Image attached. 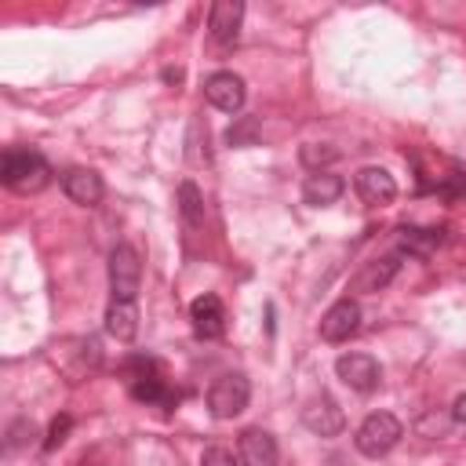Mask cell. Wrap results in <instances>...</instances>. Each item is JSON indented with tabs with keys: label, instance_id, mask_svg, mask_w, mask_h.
<instances>
[{
	"label": "cell",
	"instance_id": "cell-1",
	"mask_svg": "<svg viewBox=\"0 0 466 466\" xmlns=\"http://www.w3.org/2000/svg\"><path fill=\"white\" fill-rule=\"evenodd\" d=\"M0 178H4V186L15 189V193H40V189L51 182V167H47V160H44L36 149H18V146H11V149L4 153Z\"/></svg>",
	"mask_w": 466,
	"mask_h": 466
},
{
	"label": "cell",
	"instance_id": "cell-2",
	"mask_svg": "<svg viewBox=\"0 0 466 466\" xmlns=\"http://www.w3.org/2000/svg\"><path fill=\"white\" fill-rule=\"evenodd\" d=\"M400 437H404V426L397 422V415H390V411H371V415L357 426L353 444H357V451H360V455L379 459V455L393 451Z\"/></svg>",
	"mask_w": 466,
	"mask_h": 466
},
{
	"label": "cell",
	"instance_id": "cell-3",
	"mask_svg": "<svg viewBox=\"0 0 466 466\" xmlns=\"http://www.w3.org/2000/svg\"><path fill=\"white\" fill-rule=\"evenodd\" d=\"M138 284H142V262H138V251H135L131 244H116L113 255H109V288H113V299H120V302H135Z\"/></svg>",
	"mask_w": 466,
	"mask_h": 466
},
{
	"label": "cell",
	"instance_id": "cell-4",
	"mask_svg": "<svg viewBox=\"0 0 466 466\" xmlns=\"http://www.w3.org/2000/svg\"><path fill=\"white\" fill-rule=\"evenodd\" d=\"M248 397H251V386L240 371H229V375H218L208 390V408L215 419H233L248 408Z\"/></svg>",
	"mask_w": 466,
	"mask_h": 466
},
{
	"label": "cell",
	"instance_id": "cell-5",
	"mask_svg": "<svg viewBox=\"0 0 466 466\" xmlns=\"http://www.w3.org/2000/svg\"><path fill=\"white\" fill-rule=\"evenodd\" d=\"M335 371H339V379H342L350 390H357V393H371V390L379 386V379H382L379 360L368 357V353H342V357L335 360Z\"/></svg>",
	"mask_w": 466,
	"mask_h": 466
},
{
	"label": "cell",
	"instance_id": "cell-6",
	"mask_svg": "<svg viewBox=\"0 0 466 466\" xmlns=\"http://www.w3.org/2000/svg\"><path fill=\"white\" fill-rule=\"evenodd\" d=\"M357 328H360V306L353 299H339L320 317V339L324 342H346L350 335H357Z\"/></svg>",
	"mask_w": 466,
	"mask_h": 466
},
{
	"label": "cell",
	"instance_id": "cell-7",
	"mask_svg": "<svg viewBox=\"0 0 466 466\" xmlns=\"http://www.w3.org/2000/svg\"><path fill=\"white\" fill-rule=\"evenodd\" d=\"M62 189H66V197H69L73 204H84V208H95V204L106 197V182H102V175L91 171V167H69V171L62 175Z\"/></svg>",
	"mask_w": 466,
	"mask_h": 466
},
{
	"label": "cell",
	"instance_id": "cell-8",
	"mask_svg": "<svg viewBox=\"0 0 466 466\" xmlns=\"http://www.w3.org/2000/svg\"><path fill=\"white\" fill-rule=\"evenodd\" d=\"M302 422H306V430L317 433V437H335V433H342V426H346L342 408H339L328 393H320V397H313V400L306 404Z\"/></svg>",
	"mask_w": 466,
	"mask_h": 466
},
{
	"label": "cell",
	"instance_id": "cell-9",
	"mask_svg": "<svg viewBox=\"0 0 466 466\" xmlns=\"http://www.w3.org/2000/svg\"><path fill=\"white\" fill-rule=\"evenodd\" d=\"M204 95H208V102L215 106V109H222V113H237L240 106H244V80L237 76V73H211L208 80H204Z\"/></svg>",
	"mask_w": 466,
	"mask_h": 466
},
{
	"label": "cell",
	"instance_id": "cell-10",
	"mask_svg": "<svg viewBox=\"0 0 466 466\" xmlns=\"http://www.w3.org/2000/svg\"><path fill=\"white\" fill-rule=\"evenodd\" d=\"M353 186H357V197L364 204H371V208H386L397 197V182L382 167H360L357 178H353Z\"/></svg>",
	"mask_w": 466,
	"mask_h": 466
},
{
	"label": "cell",
	"instance_id": "cell-11",
	"mask_svg": "<svg viewBox=\"0 0 466 466\" xmlns=\"http://www.w3.org/2000/svg\"><path fill=\"white\" fill-rule=\"evenodd\" d=\"M189 320H193V331L200 339H218L226 331V309H222V299L218 295H197L193 306H189Z\"/></svg>",
	"mask_w": 466,
	"mask_h": 466
},
{
	"label": "cell",
	"instance_id": "cell-12",
	"mask_svg": "<svg viewBox=\"0 0 466 466\" xmlns=\"http://www.w3.org/2000/svg\"><path fill=\"white\" fill-rule=\"evenodd\" d=\"M240 18H244V4L240 0H215L211 15H208V29L218 44H233L240 33Z\"/></svg>",
	"mask_w": 466,
	"mask_h": 466
},
{
	"label": "cell",
	"instance_id": "cell-13",
	"mask_svg": "<svg viewBox=\"0 0 466 466\" xmlns=\"http://www.w3.org/2000/svg\"><path fill=\"white\" fill-rule=\"evenodd\" d=\"M240 459L244 466H277V441L273 433L251 426L240 433Z\"/></svg>",
	"mask_w": 466,
	"mask_h": 466
},
{
	"label": "cell",
	"instance_id": "cell-14",
	"mask_svg": "<svg viewBox=\"0 0 466 466\" xmlns=\"http://www.w3.org/2000/svg\"><path fill=\"white\" fill-rule=\"evenodd\" d=\"M342 189H346V182H342L339 175H331V171H313V175L302 182V200L313 204V208H328V204H335V200L342 197Z\"/></svg>",
	"mask_w": 466,
	"mask_h": 466
},
{
	"label": "cell",
	"instance_id": "cell-15",
	"mask_svg": "<svg viewBox=\"0 0 466 466\" xmlns=\"http://www.w3.org/2000/svg\"><path fill=\"white\" fill-rule=\"evenodd\" d=\"M397 269H400V262H397V255H386V258H375V262H368L357 277H353V291H382L393 277H397Z\"/></svg>",
	"mask_w": 466,
	"mask_h": 466
},
{
	"label": "cell",
	"instance_id": "cell-16",
	"mask_svg": "<svg viewBox=\"0 0 466 466\" xmlns=\"http://www.w3.org/2000/svg\"><path fill=\"white\" fill-rule=\"evenodd\" d=\"M106 331L113 339H120V342H131L138 335V309H135V302L113 299L109 309H106Z\"/></svg>",
	"mask_w": 466,
	"mask_h": 466
},
{
	"label": "cell",
	"instance_id": "cell-17",
	"mask_svg": "<svg viewBox=\"0 0 466 466\" xmlns=\"http://www.w3.org/2000/svg\"><path fill=\"white\" fill-rule=\"evenodd\" d=\"M441 240H444V229H437V226H404L400 229V248L419 258L433 255L441 248Z\"/></svg>",
	"mask_w": 466,
	"mask_h": 466
},
{
	"label": "cell",
	"instance_id": "cell-18",
	"mask_svg": "<svg viewBox=\"0 0 466 466\" xmlns=\"http://www.w3.org/2000/svg\"><path fill=\"white\" fill-rule=\"evenodd\" d=\"M178 200H182V218H186V226H189V229H197V226L204 222V200H200L197 186H193V182H182Z\"/></svg>",
	"mask_w": 466,
	"mask_h": 466
},
{
	"label": "cell",
	"instance_id": "cell-19",
	"mask_svg": "<svg viewBox=\"0 0 466 466\" xmlns=\"http://www.w3.org/2000/svg\"><path fill=\"white\" fill-rule=\"evenodd\" d=\"M335 160H339V149L328 146V142H309V146H302V164L313 167V171H324V167L335 164Z\"/></svg>",
	"mask_w": 466,
	"mask_h": 466
},
{
	"label": "cell",
	"instance_id": "cell-20",
	"mask_svg": "<svg viewBox=\"0 0 466 466\" xmlns=\"http://www.w3.org/2000/svg\"><path fill=\"white\" fill-rule=\"evenodd\" d=\"M200 466H237V459H233V451H229V448H222V444H211V448H204V455H200Z\"/></svg>",
	"mask_w": 466,
	"mask_h": 466
},
{
	"label": "cell",
	"instance_id": "cell-21",
	"mask_svg": "<svg viewBox=\"0 0 466 466\" xmlns=\"http://www.w3.org/2000/svg\"><path fill=\"white\" fill-rule=\"evenodd\" d=\"M255 131H258V120H255V116H244L240 127H229V131H226V138H229L233 146H248V142L255 138Z\"/></svg>",
	"mask_w": 466,
	"mask_h": 466
},
{
	"label": "cell",
	"instance_id": "cell-22",
	"mask_svg": "<svg viewBox=\"0 0 466 466\" xmlns=\"http://www.w3.org/2000/svg\"><path fill=\"white\" fill-rule=\"evenodd\" d=\"M69 426H73V419H69V415H58V419L51 422V433H47V441H44V448H58V444L66 441V433H69Z\"/></svg>",
	"mask_w": 466,
	"mask_h": 466
},
{
	"label": "cell",
	"instance_id": "cell-23",
	"mask_svg": "<svg viewBox=\"0 0 466 466\" xmlns=\"http://www.w3.org/2000/svg\"><path fill=\"white\" fill-rule=\"evenodd\" d=\"M451 419L466 426V393H459V397H455V404H451Z\"/></svg>",
	"mask_w": 466,
	"mask_h": 466
}]
</instances>
